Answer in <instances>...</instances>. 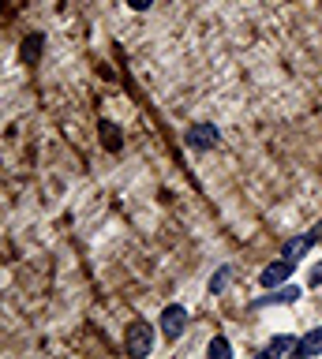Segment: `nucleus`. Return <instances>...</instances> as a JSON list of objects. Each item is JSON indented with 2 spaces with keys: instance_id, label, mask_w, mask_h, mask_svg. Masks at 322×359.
Returning <instances> with one entry per match:
<instances>
[{
  "instance_id": "9b49d317",
  "label": "nucleus",
  "mask_w": 322,
  "mask_h": 359,
  "mask_svg": "<svg viewBox=\"0 0 322 359\" xmlns=\"http://www.w3.org/2000/svg\"><path fill=\"white\" fill-rule=\"evenodd\" d=\"M322 285V262H315L307 269V288H318Z\"/></svg>"
},
{
  "instance_id": "ddd939ff",
  "label": "nucleus",
  "mask_w": 322,
  "mask_h": 359,
  "mask_svg": "<svg viewBox=\"0 0 322 359\" xmlns=\"http://www.w3.org/2000/svg\"><path fill=\"white\" fill-rule=\"evenodd\" d=\"M311 236H315V243H318V240H322V217H318V221H315V224H311Z\"/></svg>"
},
{
  "instance_id": "f03ea898",
  "label": "nucleus",
  "mask_w": 322,
  "mask_h": 359,
  "mask_svg": "<svg viewBox=\"0 0 322 359\" xmlns=\"http://www.w3.org/2000/svg\"><path fill=\"white\" fill-rule=\"evenodd\" d=\"M187 330V307L184 303H169V307L161 311V333L165 341H180Z\"/></svg>"
},
{
  "instance_id": "39448f33",
  "label": "nucleus",
  "mask_w": 322,
  "mask_h": 359,
  "mask_svg": "<svg viewBox=\"0 0 322 359\" xmlns=\"http://www.w3.org/2000/svg\"><path fill=\"white\" fill-rule=\"evenodd\" d=\"M296 299H300V288L285 280V285H277L274 292H266L262 299H251V307H277V303H296Z\"/></svg>"
},
{
  "instance_id": "7ed1b4c3",
  "label": "nucleus",
  "mask_w": 322,
  "mask_h": 359,
  "mask_svg": "<svg viewBox=\"0 0 322 359\" xmlns=\"http://www.w3.org/2000/svg\"><path fill=\"white\" fill-rule=\"evenodd\" d=\"M128 352L131 355H150L154 352V330L147 322H131L128 325Z\"/></svg>"
},
{
  "instance_id": "6e6552de",
  "label": "nucleus",
  "mask_w": 322,
  "mask_h": 359,
  "mask_svg": "<svg viewBox=\"0 0 322 359\" xmlns=\"http://www.w3.org/2000/svg\"><path fill=\"white\" fill-rule=\"evenodd\" d=\"M293 352H296V337H288V333L274 337V341L262 348V355H266V359H277V355H293Z\"/></svg>"
},
{
  "instance_id": "f8f14e48",
  "label": "nucleus",
  "mask_w": 322,
  "mask_h": 359,
  "mask_svg": "<svg viewBox=\"0 0 322 359\" xmlns=\"http://www.w3.org/2000/svg\"><path fill=\"white\" fill-rule=\"evenodd\" d=\"M154 4V0H128V8H135V11H147Z\"/></svg>"
},
{
  "instance_id": "20e7f679",
  "label": "nucleus",
  "mask_w": 322,
  "mask_h": 359,
  "mask_svg": "<svg viewBox=\"0 0 322 359\" xmlns=\"http://www.w3.org/2000/svg\"><path fill=\"white\" fill-rule=\"evenodd\" d=\"M293 266H296L293 258H285V255H281L277 262H270V266H266L262 273H259V285H262V288H277V285H285V280L293 277Z\"/></svg>"
},
{
  "instance_id": "0eeeda50",
  "label": "nucleus",
  "mask_w": 322,
  "mask_h": 359,
  "mask_svg": "<svg viewBox=\"0 0 322 359\" xmlns=\"http://www.w3.org/2000/svg\"><path fill=\"white\" fill-rule=\"evenodd\" d=\"M311 247H315V236H293V240H285V247H281V255L285 258H293V262H300V258H304Z\"/></svg>"
},
{
  "instance_id": "423d86ee",
  "label": "nucleus",
  "mask_w": 322,
  "mask_h": 359,
  "mask_svg": "<svg viewBox=\"0 0 322 359\" xmlns=\"http://www.w3.org/2000/svg\"><path fill=\"white\" fill-rule=\"evenodd\" d=\"M322 352V325H318V330H307L304 337H300V341H296V359H311V355H318Z\"/></svg>"
},
{
  "instance_id": "1a4fd4ad",
  "label": "nucleus",
  "mask_w": 322,
  "mask_h": 359,
  "mask_svg": "<svg viewBox=\"0 0 322 359\" xmlns=\"http://www.w3.org/2000/svg\"><path fill=\"white\" fill-rule=\"evenodd\" d=\"M232 285V266H221V269H214V277H210V296H221V292H225Z\"/></svg>"
},
{
  "instance_id": "f257e3e1",
  "label": "nucleus",
  "mask_w": 322,
  "mask_h": 359,
  "mask_svg": "<svg viewBox=\"0 0 322 359\" xmlns=\"http://www.w3.org/2000/svg\"><path fill=\"white\" fill-rule=\"evenodd\" d=\"M184 142L192 146V150L206 154V150H214V146L221 142V131H217V123H210V120H199V123H192V128H187Z\"/></svg>"
},
{
  "instance_id": "9d476101",
  "label": "nucleus",
  "mask_w": 322,
  "mask_h": 359,
  "mask_svg": "<svg viewBox=\"0 0 322 359\" xmlns=\"http://www.w3.org/2000/svg\"><path fill=\"white\" fill-rule=\"evenodd\" d=\"M206 355H210V359H229V355H232V344L225 341V337H214V341L206 344Z\"/></svg>"
}]
</instances>
